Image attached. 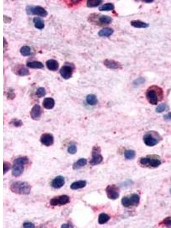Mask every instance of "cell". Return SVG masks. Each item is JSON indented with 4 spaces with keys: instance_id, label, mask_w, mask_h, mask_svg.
<instances>
[{
    "instance_id": "cell-26",
    "label": "cell",
    "mask_w": 171,
    "mask_h": 228,
    "mask_svg": "<svg viewBox=\"0 0 171 228\" xmlns=\"http://www.w3.org/2000/svg\"><path fill=\"white\" fill-rule=\"evenodd\" d=\"M110 217L106 213H101L100 214L99 217H98V222L100 225L104 224L110 220Z\"/></svg>"
},
{
    "instance_id": "cell-32",
    "label": "cell",
    "mask_w": 171,
    "mask_h": 228,
    "mask_svg": "<svg viewBox=\"0 0 171 228\" xmlns=\"http://www.w3.org/2000/svg\"><path fill=\"white\" fill-rule=\"evenodd\" d=\"M46 94V91L44 87H40L36 91V95L38 98H42Z\"/></svg>"
},
{
    "instance_id": "cell-20",
    "label": "cell",
    "mask_w": 171,
    "mask_h": 228,
    "mask_svg": "<svg viewBox=\"0 0 171 228\" xmlns=\"http://www.w3.org/2000/svg\"><path fill=\"white\" fill-rule=\"evenodd\" d=\"M86 185V181L85 180H80V181L74 182L72 185H70V188L72 190L82 189L85 187Z\"/></svg>"
},
{
    "instance_id": "cell-27",
    "label": "cell",
    "mask_w": 171,
    "mask_h": 228,
    "mask_svg": "<svg viewBox=\"0 0 171 228\" xmlns=\"http://www.w3.org/2000/svg\"><path fill=\"white\" fill-rule=\"evenodd\" d=\"M87 160L86 159H84V158L80 159L76 162V163L74 164L73 168L74 169H78L80 167H84V166H85L87 164Z\"/></svg>"
},
{
    "instance_id": "cell-39",
    "label": "cell",
    "mask_w": 171,
    "mask_h": 228,
    "mask_svg": "<svg viewBox=\"0 0 171 228\" xmlns=\"http://www.w3.org/2000/svg\"><path fill=\"white\" fill-rule=\"evenodd\" d=\"M7 96H8V98L9 99H12H12H13L15 98L16 95L14 94V92L12 91V89H10V90L8 91Z\"/></svg>"
},
{
    "instance_id": "cell-9",
    "label": "cell",
    "mask_w": 171,
    "mask_h": 228,
    "mask_svg": "<svg viewBox=\"0 0 171 228\" xmlns=\"http://www.w3.org/2000/svg\"><path fill=\"white\" fill-rule=\"evenodd\" d=\"M70 202L69 196L67 195H62L55 197L52 199L50 201V205L54 206H62L67 204Z\"/></svg>"
},
{
    "instance_id": "cell-33",
    "label": "cell",
    "mask_w": 171,
    "mask_h": 228,
    "mask_svg": "<svg viewBox=\"0 0 171 228\" xmlns=\"http://www.w3.org/2000/svg\"><path fill=\"white\" fill-rule=\"evenodd\" d=\"M11 168V164L7 161H4V163H3V172H4V175H5L6 172H8V171Z\"/></svg>"
},
{
    "instance_id": "cell-13",
    "label": "cell",
    "mask_w": 171,
    "mask_h": 228,
    "mask_svg": "<svg viewBox=\"0 0 171 228\" xmlns=\"http://www.w3.org/2000/svg\"><path fill=\"white\" fill-rule=\"evenodd\" d=\"M40 141L44 146L49 147L54 143V137L52 134L48 133L42 134L40 139Z\"/></svg>"
},
{
    "instance_id": "cell-30",
    "label": "cell",
    "mask_w": 171,
    "mask_h": 228,
    "mask_svg": "<svg viewBox=\"0 0 171 228\" xmlns=\"http://www.w3.org/2000/svg\"><path fill=\"white\" fill-rule=\"evenodd\" d=\"M103 2L101 0H88L87 2V6L88 8H95L98 6Z\"/></svg>"
},
{
    "instance_id": "cell-31",
    "label": "cell",
    "mask_w": 171,
    "mask_h": 228,
    "mask_svg": "<svg viewBox=\"0 0 171 228\" xmlns=\"http://www.w3.org/2000/svg\"><path fill=\"white\" fill-rule=\"evenodd\" d=\"M124 156L128 160H132L135 157V152L133 150H127L124 152Z\"/></svg>"
},
{
    "instance_id": "cell-12",
    "label": "cell",
    "mask_w": 171,
    "mask_h": 228,
    "mask_svg": "<svg viewBox=\"0 0 171 228\" xmlns=\"http://www.w3.org/2000/svg\"><path fill=\"white\" fill-rule=\"evenodd\" d=\"M144 143L149 147L155 146L159 143V140L156 138L155 135H152L151 132L146 134L143 137Z\"/></svg>"
},
{
    "instance_id": "cell-10",
    "label": "cell",
    "mask_w": 171,
    "mask_h": 228,
    "mask_svg": "<svg viewBox=\"0 0 171 228\" xmlns=\"http://www.w3.org/2000/svg\"><path fill=\"white\" fill-rule=\"evenodd\" d=\"M74 69V67L73 65L66 64L60 69V74L64 79H68L72 77Z\"/></svg>"
},
{
    "instance_id": "cell-29",
    "label": "cell",
    "mask_w": 171,
    "mask_h": 228,
    "mask_svg": "<svg viewBox=\"0 0 171 228\" xmlns=\"http://www.w3.org/2000/svg\"><path fill=\"white\" fill-rule=\"evenodd\" d=\"M114 9V5L112 3H106L99 8L100 11H111Z\"/></svg>"
},
{
    "instance_id": "cell-23",
    "label": "cell",
    "mask_w": 171,
    "mask_h": 228,
    "mask_svg": "<svg viewBox=\"0 0 171 228\" xmlns=\"http://www.w3.org/2000/svg\"><path fill=\"white\" fill-rule=\"evenodd\" d=\"M131 25L136 28H146L149 26L148 24L140 20H134L131 22Z\"/></svg>"
},
{
    "instance_id": "cell-25",
    "label": "cell",
    "mask_w": 171,
    "mask_h": 228,
    "mask_svg": "<svg viewBox=\"0 0 171 228\" xmlns=\"http://www.w3.org/2000/svg\"><path fill=\"white\" fill-rule=\"evenodd\" d=\"M86 102L90 106H94L98 103V99L95 95H88L86 97Z\"/></svg>"
},
{
    "instance_id": "cell-37",
    "label": "cell",
    "mask_w": 171,
    "mask_h": 228,
    "mask_svg": "<svg viewBox=\"0 0 171 228\" xmlns=\"http://www.w3.org/2000/svg\"><path fill=\"white\" fill-rule=\"evenodd\" d=\"M162 224L167 226H171V217H167L165 218L163 221Z\"/></svg>"
},
{
    "instance_id": "cell-34",
    "label": "cell",
    "mask_w": 171,
    "mask_h": 228,
    "mask_svg": "<svg viewBox=\"0 0 171 228\" xmlns=\"http://www.w3.org/2000/svg\"><path fill=\"white\" fill-rule=\"evenodd\" d=\"M68 152L70 153V154H72V155L75 154L77 152L76 146V145H74V144H72V145L69 146V147L68 148Z\"/></svg>"
},
{
    "instance_id": "cell-5",
    "label": "cell",
    "mask_w": 171,
    "mask_h": 228,
    "mask_svg": "<svg viewBox=\"0 0 171 228\" xmlns=\"http://www.w3.org/2000/svg\"><path fill=\"white\" fill-rule=\"evenodd\" d=\"M139 196L136 193H134L129 196L124 197L122 200V204L124 207L128 208L137 206L139 204Z\"/></svg>"
},
{
    "instance_id": "cell-43",
    "label": "cell",
    "mask_w": 171,
    "mask_h": 228,
    "mask_svg": "<svg viewBox=\"0 0 171 228\" xmlns=\"http://www.w3.org/2000/svg\"><path fill=\"white\" fill-rule=\"evenodd\" d=\"M170 192H171V189H170Z\"/></svg>"
},
{
    "instance_id": "cell-11",
    "label": "cell",
    "mask_w": 171,
    "mask_h": 228,
    "mask_svg": "<svg viewBox=\"0 0 171 228\" xmlns=\"http://www.w3.org/2000/svg\"><path fill=\"white\" fill-rule=\"evenodd\" d=\"M140 163L142 165L156 168L161 164V161L157 159L151 157H144L140 159Z\"/></svg>"
},
{
    "instance_id": "cell-38",
    "label": "cell",
    "mask_w": 171,
    "mask_h": 228,
    "mask_svg": "<svg viewBox=\"0 0 171 228\" xmlns=\"http://www.w3.org/2000/svg\"><path fill=\"white\" fill-rule=\"evenodd\" d=\"M145 82V79L143 78H139L136 79L135 81H134V85H136V86H138V85H140L142 84H143Z\"/></svg>"
},
{
    "instance_id": "cell-18",
    "label": "cell",
    "mask_w": 171,
    "mask_h": 228,
    "mask_svg": "<svg viewBox=\"0 0 171 228\" xmlns=\"http://www.w3.org/2000/svg\"><path fill=\"white\" fill-rule=\"evenodd\" d=\"M48 69L52 71H56L59 68V63L54 59H49L46 62Z\"/></svg>"
},
{
    "instance_id": "cell-4",
    "label": "cell",
    "mask_w": 171,
    "mask_h": 228,
    "mask_svg": "<svg viewBox=\"0 0 171 228\" xmlns=\"http://www.w3.org/2000/svg\"><path fill=\"white\" fill-rule=\"evenodd\" d=\"M90 22L99 26H106L111 24L112 21L111 17L106 15H99L92 13L88 17Z\"/></svg>"
},
{
    "instance_id": "cell-19",
    "label": "cell",
    "mask_w": 171,
    "mask_h": 228,
    "mask_svg": "<svg viewBox=\"0 0 171 228\" xmlns=\"http://www.w3.org/2000/svg\"><path fill=\"white\" fill-rule=\"evenodd\" d=\"M42 105L47 110H51L55 106V101L54 99L52 98H46L44 99Z\"/></svg>"
},
{
    "instance_id": "cell-8",
    "label": "cell",
    "mask_w": 171,
    "mask_h": 228,
    "mask_svg": "<svg viewBox=\"0 0 171 228\" xmlns=\"http://www.w3.org/2000/svg\"><path fill=\"white\" fill-rule=\"evenodd\" d=\"M106 192L108 198L111 200H116L119 197V189L114 184L108 185L106 189Z\"/></svg>"
},
{
    "instance_id": "cell-41",
    "label": "cell",
    "mask_w": 171,
    "mask_h": 228,
    "mask_svg": "<svg viewBox=\"0 0 171 228\" xmlns=\"http://www.w3.org/2000/svg\"><path fill=\"white\" fill-rule=\"evenodd\" d=\"M164 118L165 119V120H171V112L169 113V114H167L166 115H165L164 116Z\"/></svg>"
},
{
    "instance_id": "cell-40",
    "label": "cell",
    "mask_w": 171,
    "mask_h": 228,
    "mask_svg": "<svg viewBox=\"0 0 171 228\" xmlns=\"http://www.w3.org/2000/svg\"><path fill=\"white\" fill-rule=\"evenodd\" d=\"M23 226L24 228H34L35 225L33 224L32 222H26L24 223L23 225Z\"/></svg>"
},
{
    "instance_id": "cell-28",
    "label": "cell",
    "mask_w": 171,
    "mask_h": 228,
    "mask_svg": "<svg viewBox=\"0 0 171 228\" xmlns=\"http://www.w3.org/2000/svg\"><path fill=\"white\" fill-rule=\"evenodd\" d=\"M20 53L24 57H27L32 54L31 48L28 46H24L21 48Z\"/></svg>"
},
{
    "instance_id": "cell-24",
    "label": "cell",
    "mask_w": 171,
    "mask_h": 228,
    "mask_svg": "<svg viewBox=\"0 0 171 228\" xmlns=\"http://www.w3.org/2000/svg\"><path fill=\"white\" fill-rule=\"evenodd\" d=\"M34 26L38 29H42L45 27V22L44 20L39 17H34L33 20Z\"/></svg>"
},
{
    "instance_id": "cell-42",
    "label": "cell",
    "mask_w": 171,
    "mask_h": 228,
    "mask_svg": "<svg viewBox=\"0 0 171 228\" xmlns=\"http://www.w3.org/2000/svg\"><path fill=\"white\" fill-rule=\"evenodd\" d=\"M70 227H72L71 225H69L68 224H64L62 225V228H70Z\"/></svg>"
},
{
    "instance_id": "cell-22",
    "label": "cell",
    "mask_w": 171,
    "mask_h": 228,
    "mask_svg": "<svg viewBox=\"0 0 171 228\" xmlns=\"http://www.w3.org/2000/svg\"><path fill=\"white\" fill-rule=\"evenodd\" d=\"M114 33V30L110 28H105L100 30L99 33L98 35L100 37H110Z\"/></svg>"
},
{
    "instance_id": "cell-3",
    "label": "cell",
    "mask_w": 171,
    "mask_h": 228,
    "mask_svg": "<svg viewBox=\"0 0 171 228\" xmlns=\"http://www.w3.org/2000/svg\"><path fill=\"white\" fill-rule=\"evenodd\" d=\"M29 159L27 157H21L16 159L14 161L12 168V175L15 177L21 176L25 168V165L27 164Z\"/></svg>"
},
{
    "instance_id": "cell-7",
    "label": "cell",
    "mask_w": 171,
    "mask_h": 228,
    "mask_svg": "<svg viewBox=\"0 0 171 228\" xmlns=\"http://www.w3.org/2000/svg\"><path fill=\"white\" fill-rule=\"evenodd\" d=\"M26 11L28 14H34L42 17H45L48 14V12L43 7L40 6H28L26 7Z\"/></svg>"
},
{
    "instance_id": "cell-36",
    "label": "cell",
    "mask_w": 171,
    "mask_h": 228,
    "mask_svg": "<svg viewBox=\"0 0 171 228\" xmlns=\"http://www.w3.org/2000/svg\"><path fill=\"white\" fill-rule=\"evenodd\" d=\"M165 108H166V106L164 104H160L157 107L156 111L158 113H161L165 111Z\"/></svg>"
},
{
    "instance_id": "cell-17",
    "label": "cell",
    "mask_w": 171,
    "mask_h": 228,
    "mask_svg": "<svg viewBox=\"0 0 171 228\" xmlns=\"http://www.w3.org/2000/svg\"><path fill=\"white\" fill-rule=\"evenodd\" d=\"M65 184V179L64 176H58L52 181L51 185L55 189H60Z\"/></svg>"
},
{
    "instance_id": "cell-6",
    "label": "cell",
    "mask_w": 171,
    "mask_h": 228,
    "mask_svg": "<svg viewBox=\"0 0 171 228\" xmlns=\"http://www.w3.org/2000/svg\"><path fill=\"white\" fill-rule=\"evenodd\" d=\"M103 160V157L101 155V149L99 146H94L92 148V158L90 164L91 165H98Z\"/></svg>"
},
{
    "instance_id": "cell-2",
    "label": "cell",
    "mask_w": 171,
    "mask_h": 228,
    "mask_svg": "<svg viewBox=\"0 0 171 228\" xmlns=\"http://www.w3.org/2000/svg\"><path fill=\"white\" fill-rule=\"evenodd\" d=\"M31 185L26 182L17 181L10 186L12 192L20 195H28L31 191Z\"/></svg>"
},
{
    "instance_id": "cell-16",
    "label": "cell",
    "mask_w": 171,
    "mask_h": 228,
    "mask_svg": "<svg viewBox=\"0 0 171 228\" xmlns=\"http://www.w3.org/2000/svg\"><path fill=\"white\" fill-rule=\"evenodd\" d=\"M103 63L106 67L110 69H120L122 68L121 63L113 59H105Z\"/></svg>"
},
{
    "instance_id": "cell-35",
    "label": "cell",
    "mask_w": 171,
    "mask_h": 228,
    "mask_svg": "<svg viewBox=\"0 0 171 228\" xmlns=\"http://www.w3.org/2000/svg\"><path fill=\"white\" fill-rule=\"evenodd\" d=\"M11 123L12 124H13V126H15L16 127H20L23 125V123L21 120H18L16 119H13Z\"/></svg>"
},
{
    "instance_id": "cell-15",
    "label": "cell",
    "mask_w": 171,
    "mask_h": 228,
    "mask_svg": "<svg viewBox=\"0 0 171 228\" xmlns=\"http://www.w3.org/2000/svg\"><path fill=\"white\" fill-rule=\"evenodd\" d=\"M42 112L43 111L41 107L38 104H36L32 108L30 112L31 118L33 120H39L42 114Z\"/></svg>"
},
{
    "instance_id": "cell-21",
    "label": "cell",
    "mask_w": 171,
    "mask_h": 228,
    "mask_svg": "<svg viewBox=\"0 0 171 228\" xmlns=\"http://www.w3.org/2000/svg\"><path fill=\"white\" fill-rule=\"evenodd\" d=\"M27 66L31 69H42L44 67V64L39 62V61H30L28 62L26 64Z\"/></svg>"
},
{
    "instance_id": "cell-1",
    "label": "cell",
    "mask_w": 171,
    "mask_h": 228,
    "mask_svg": "<svg viewBox=\"0 0 171 228\" xmlns=\"http://www.w3.org/2000/svg\"><path fill=\"white\" fill-rule=\"evenodd\" d=\"M146 97L151 104L156 105L163 99V90L159 87L151 86L147 90Z\"/></svg>"
},
{
    "instance_id": "cell-14",
    "label": "cell",
    "mask_w": 171,
    "mask_h": 228,
    "mask_svg": "<svg viewBox=\"0 0 171 228\" xmlns=\"http://www.w3.org/2000/svg\"><path fill=\"white\" fill-rule=\"evenodd\" d=\"M13 71L17 75L19 76H27L30 74V72L28 69L22 65H18L15 67H13Z\"/></svg>"
}]
</instances>
